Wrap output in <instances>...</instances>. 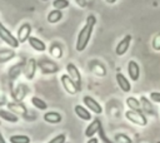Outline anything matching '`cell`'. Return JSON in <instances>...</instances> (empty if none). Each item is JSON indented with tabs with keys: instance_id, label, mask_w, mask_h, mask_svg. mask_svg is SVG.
Instances as JSON below:
<instances>
[{
	"instance_id": "obj_1",
	"label": "cell",
	"mask_w": 160,
	"mask_h": 143,
	"mask_svg": "<svg viewBox=\"0 0 160 143\" xmlns=\"http://www.w3.org/2000/svg\"><path fill=\"white\" fill-rule=\"evenodd\" d=\"M95 23H96V18L94 15H89L86 18V24L82 26V29L78 34L76 45H75L76 51H84L86 49L88 43H89V40L91 38V34H92V29H94Z\"/></svg>"
},
{
	"instance_id": "obj_2",
	"label": "cell",
	"mask_w": 160,
	"mask_h": 143,
	"mask_svg": "<svg viewBox=\"0 0 160 143\" xmlns=\"http://www.w3.org/2000/svg\"><path fill=\"white\" fill-rule=\"evenodd\" d=\"M125 118H126L129 122H131V123H134V124H136V125L144 127V125L148 124V118H146V115H145L142 112L130 110V109H129V110L125 112Z\"/></svg>"
},
{
	"instance_id": "obj_3",
	"label": "cell",
	"mask_w": 160,
	"mask_h": 143,
	"mask_svg": "<svg viewBox=\"0 0 160 143\" xmlns=\"http://www.w3.org/2000/svg\"><path fill=\"white\" fill-rule=\"evenodd\" d=\"M60 82H61V85H62V88H64V90L68 93V94H70V95H75V94H78L81 89L70 79V77L68 75V74H62L61 77H60Z\"/></svg>"
},
{
	"instance_id": "obj_4",
	"label": "cell",
	"mask_w": 160,
	"mask_h": 143,
	"mask_svg": "<svg viewBox=\"0 0 160 143\" xmlns=\"http://www.w3.org/2000/svg\"><path fill=\"white\" fill-rule=\"evenodd\" d=\"M82 104H84L91 113H94V114H96V115H100V114L102 113V107H101V104H100L95 98H92V97H90V95H84V97H82Z\"/></svg>"
},
{
	"instance_id": "obj_5",
	"label": "cell",
	"mask_w": 160,
	"mask_h": 143,
	"mask_svg": "<svg viewBox=\"0 0 160 143\" xmlns=\"http://www.w3.org/2000/svg\"><path fill=\"white\" fill-rule=\"evenodd\" d=\"M0 39L2 40V41H5L8 45H10V48H18L19 46V41H18V39L1 24V21H0Z\"/></svg>"
},
{
	"instance_id": "obj_6",
	"label": "cell",
	"mask_w": 160,
	"mask_h": 143,
	"mask_svg": "<svg viewBox=\"0 0 160 143\" xmlns=\"http://www.w3.org/2000/svg\"><path fill=\"white\" fill-rule=\"evenodd\" d=\"M38 63V66L40 68V70L44 73V74H54V73H58L59 72V66L55 61L52 60H49V59H40Z\"/></svg>"
},
{
	"instance_id": "obj_7",
	"label": "cell",
	"mask_w": 160,
	"mask_h": 143,
	"mask_svg": "<svg viewBox=\"0 0 160 143\" xmlns=\"http://www.w3.org/2000/svg\"><path fill=\"white\" fill-rule=\"evenodd\" d=\"M6 107L11 113L16 114L18 117H26V114H28V108L25 107V104L22 102H16V100L9 102V103H6Z\"/></svg>"
},
{
	"instance_id": "obj_8",
	"label": "cell",
	"mask_w": 160,
	"mask_h": 143,
	"mask_svg": "<svg viewBox=\"0 0 160 143\" xmlns=\"http://www.w3.org/2000/svg\"><path fill=\"white\" fill-rule=\"evenodd\" d=\"M66 74L70 77V79L81 89V74L76 65L74 63H68L66 64Z\"/></svg>"
},
{
	"instance_id": "obj_9",
	"label": "cell",
	"mask_w": 160,
	"mask_h": 143,
	"mask_svg": "<svg viewBox=\"0 0 160 143\" xmlns=\"http://www.w3.org/2000/svg\"><path fill=\"white\" fill-rule=\"evenodd\" d=\"M102 128V124H101V120L99 119V118H95V119H92L89 124H88V127L85 128V130H84V134H85V137L86 138H91V137H95V134H98L99 133V130Z\"/></svg>"
},
{
	"instance_id": "obj_10",
	"label": "cell",
	"mask_w": 160,
	"mask_h": 143,
	"mask_svg": "<svg viewBox=\"0 0 160 143\" xmlns=\"http://www.w3.org/2000/svg\"><path fill=\"white\" fill-rule=\"evenodd\" d=\"M74 113L75 115L84 120V122H91L92 120V115H91V112L85 107V105H81V104H76L74 107Z\"/></svg>"
},
{
	"instance_id": "obj_11",
	"label": "cell",
	"mask_w": 160,
	"mask_h": 143,
	"mask_svg": "<svg viewBox=\"0 0 160 143\" xmlns=\"http://www.w3.org/2000/svg\"><path fill=\"white\" fill-rule=\"evenodd\" d=\"M36 68H38L36 60H35V59H29V60L26 61V64H24V68H22V73H24L25 78L29 79V80L34 79Z\"/></svg>"
},
{
	"instance_id": "obj_12",
	"label": "cell",
	"mask_w": 160,
	"mask_h": 143,
	"mask_svg": "<svg viewBox=\"0 0 160 143\" xmlns=\"http://www.w3.org/2000/svg\"><path fill=\"white\" fill-rule=\"evenodd\" d=\"M30 33H31V25L29 23H24L19 29H18V41L20 43H25L28 41V39L30 38Z\"/></svg>"
},
{
	"instance_id": "obj_13",
	"label": "cell",
	"mask_w": 160,
	"mask_h": 143,
	"mask_svg": "<svg viewBox=\"0 0 160 143\" xmlns=\"http://www.w3.org/2000/svg\"><path fill=\"white\" fill-rule=\"evenodd\" d=\"M130 43H131V35H125L120 41H119V44L116 45V48H115V54L116 55H119V56H121V55H124L126 51H128V49H129V46H130Z\"/></svg>"
},
{
	"instance_id": "obj_14",
	"label": "cell",
	"mask_w": 160,
	"mask_h": 143,
	"mask_svg": "<svg viewBox=\"0 0 160 143\" xmlns=\"http://www.w3.org/2000/svg\"><path fill=\"white\" fill-rule=\"evenodd\" d=\"M42 119L49 124H59L62 120V115L55 110H46L42 115Z\"/></svg>"
},
{
	"instance_id": "obj_15",
	"label": "cell",
	"mask_w": 160,
	"mask_h": 143,
	"mask_svg": "<svg viewBox=\"0 0 160 143\" xmlns=\"http://www.w3.org/2000/svg\"><path fill=\"white\" fill-rule=\"evenodd\" d=\"M128 74L130 77L131 80L136 82L139 80V77H140V68H139V64L135 61V60H130L128 63Z\"/></svg>"
},
{
	"instance_id": "obj_16",
	"label": "cell",
	"mask_w": 160,
	"mask_h": 143,
	"mask_svg": "<svg viewBox=\"0 0 160 143\" xmlns=\"http://www.w3.org/2000/svg\"><path fill=\"white\" fill-rule=\"evenodd\" d=\"M115 78H116V83H118L119 88H120L124 93H129V92L131 90V84H130V82L128 80V78H125L124 74L118 73V74L115 75Z\"/></svg>"
},
{
	"instance_id": "obj_17",
	"label": "cell",
	"mask_w": 160,
	"mask_h": 143,
	"mask_svg": "<svg viewBox=\"0 0 160 143\" xmlns=\"http://www.w3.org/2000/svg\"><path fill=\"white\" fill-rule=\"evenodd\" d=\"M28 41H29L30 46H31L34 50H36V51H45V50H46V45H45V43H44L42 40H40L39 38L30 36V38L28 39Z\"/></svg>"
},
{
	"instance_id": "obj_18",
	"label": "cell",
	"mask_w": 160,
	"mask_h": 143,
	"mask_svg": "<svg viewBox=\"0 0 160 143\" xmlns=\"http://www.w3.org/2000/svg\"><path fill=\"white\" fill-rule=\"evenodd\" d=\"M0 118L8 123H18L20 119L16 114L11 113L9 109H0Z\"/></svg>"
},
{
	"instance_id": "obj_19",
	"label": "cell",
	"mask_w": 160,
	"mask_h": 143,
	"mask_svg": "<svg viewBox=\"0 0 160 143\" xmlns=\"http://www.w3.org/2000/svg\"><path fill=\"white\" fill-rule=\"evenodd\" d=\"M140 105H141V112L146 113V114H156V110L154 109V107L151 105V103L149 102V99L146 97H141L140 98Z\"/></svg>"
},
{
	"instance_id": "obj_20",
	"label": "cell",
	"mask_w": 160,
	"mask_h": 143,
	"mask_svg": "<svg viewBox=\"0 0 160 143\" xmlns=\"http://www.w3.org/2000/svg\"><path fill=\"white\" fill-rule=\"evenodd\" d=\"M22 68H24L22 63H18V64H14L12 66H10V69H9V78L10 79H16L21 74Z\"/></svg>"
},
{
	"instance_id": "obj_21",
	"label": "cell",
	"mask_w": 160,
	"mask_h": 143,
	"mask_svg": "<svg viewBox=\"0 0 160 143\" xmlns=\"http://www.w3.org/2000/svg\"><path fill=\"white\" fill-rule=\"evenodd\" d=\"M128 108L130 110H138V112H141V105H140V100H138L135 97H128L126 100H125Z\"/></svg>"
},
{
	"instance_id": "obj_22",
	"label": "cell",
	"mask_w": 160,
	"mask_h": 143,
	"mask_svg": "<svg viewBox=\"0 0 160 143\" xmlns=\"http://www.w3.org/2000/svg\"><path fill=\"white\" fill-rule=\"evenodd\" d=\"M31 104H32L34 108H36L38 110H41V112H46V109H48L46 102L42 100V99L39 98V97H32V98H31Z\"/></svg>"
},
{
	"instance_id": "obj_23",
	"label": "cell",
	"mask_w": 160,
	"mask_h": 143,
	"mask_svg": "<svg viewBox=\"0 0 160 143\" xmlns=\"http://www.w3.org/2000/svg\"><path fill=\"white\" fill-rule=\"evenodd\" d=\"M15 56V51L12 49H1L0 50V64L11 60Z\"/></svg>"
},
{
	"instance_id": "obj_24",
	"label": "cell",
	"mask_w": 160,
	"mask_h": 143,
	"mask_svg": "<svg viewBox=\"0 0 160 143\" xmlns=\"http://www.w3.org/2000/svg\"><path fill=\"white\" fill-rule=\"evenodd\" d=\"M10 143H30V137L26 134H12L9 137Z\"/></svg>"
},
{
	"instance_id": "obj_25",
	"label": "cell",
	"mask_w": 160,
	"mask_h": 143,
	"mask_svg": "<svg viewBox=\"0 0 160 143\" xmlns=\"http://www.w3.org/2000/svg\"><path fill=\"white\" fill-rule=\"evenodd\" d=\"M62 18V13H61V10H58V9H55V10H52V11H50L49 14H48V21L50 23V24H55V23H58L60 19Z\"/></svg>"
},
{
	"instance_id": "obj_26",
	"label": "cell",
	"mask_w": 160,
	"mask_h": 143,
	"mask_svg": "<svg viewBox=\"0 0 160 143\" xmlns=\"http://www.w3.org/2000/svg\"><path fill=\"white\" fill-rule=\"evenodd\" d=\"M22 88H24V85H19L16 88V92L12 93V97H14V99L16 102H22V99H24V97L26 94V90H22Z\"/></svg>"
},
{
	"instance_id": "obj_27",
	"label": "cell",
	"mask_w": 160,
	"mask_h": 143,
	"mask_svg": "<svg viewBox=\"0 0 160 143\" xmlns=\"http://www.w3.org/2000/svg\"><path fill=\"white\" fill-rule=\"evenodd\" d=\"M114 138H115V142L116 143H132L131 138L129 135L124 134V133H118V134H115Z\"/></svg>"
},
{
	"instance_id": "obj_28",
	"label": "cell",
	"mask_w": 160,
	"mask_h": 143,
	"mask_svg": "<svg viewBox=\"0 0 160 143\" xmlns=\"http://www.w3.org/2000/svg\"><path fill=\"white\" fill-rule=\"evenodd\" d=\"M50 54L52 55V56H55V58H61V55H62V50H61V46L59 45V44H52V46L50 48Z\"/></svg>"
},
{
	"instance_id": "obj_29",
	"label": "cell",
	"mask_w": 160,
	"mask_h": 143,
	"mask_svg": "<svg viewBox=\"0 0 160 143\" xmlns=\"http://www.w3.org/2000/svg\"><path fill=\"white\" fill-rule=\"evenodd\" d=\"M52 6L58 10H61V9H65L69 6V1L68 0H54L52 1Z\"/></svg>"
},
{
	"instance_id": "obj_30",
	"label": "cell",
	"mask_w": 160,
	"mask_h": 143,
	"mask_svg": "<svg viewBox=\"0 0 160 143\" xmlns=\"http://www.w3.org/2000/svg\"><path fill=\"white\" fill-rule=\"evenodd\" d=\"M65 140H66V134L60 133V134H56L54 138H51L48 143H65Z\"/></svg>"
},
{
	"instance_id": "obj_31",
	"label": "cell",
	"mask_w": 160,
	"mask_h": 143,
	"mask_svg": "<svg viewBox=\"0 0 160 143\" xmlns=\"http://www.w3.org/2000/svg\"><path fill=\"white\" fill-rule=\"evenodd\" d=\"M99 135H100V139L102 140V143H115V142H112V140H110L108 137H106V134L104 133V130H102V128L99 130Z\"/></svg>"
},
{
	"instance_id": "obj_32",
	"label": "cell",
	"mask_w": 160,
	"mask_h": 143,
	"mask_svg": "<svg viewBox=\"0 0 160 143\" xmlns=\"http://www.w3.org/2000/svg\"><path fill=\"white\" fill-rule=\"evenodd\" d=\"M152 48L155 50H160V34H158L152 40Z\"/></svg>"
},
{
	"instance_id": "obj_33",
	"label": "cell",
	"mask_w": 160,
	"mask_h": 143,
	"mask_svg": "<svg viewBox=\"0 0 160 143\" xmlns=\"http://www.w3.org/2000/svg\"><path fill=\"white\" fill-rule=\"evenodd\" d=\"M150 99L152 102H156V103H160V93L159 92H152L150 94Z\"/></svg>"
},
{
	"instance_id": "obj_34",
	"label": "cell",
	"mask_w": 160,
	"mask_h": 143,
	"mask_svg": "<svg viewBox=\"0 0 160 143\" xmlns=\"http://www.w3.org/2000/svg\"><path fill=\"white\" fill-rule=\"evenodd\" d=\"M86 143H99V138H96V137H91V138L88 139Z\"/></svg>"
},
{
	"instance_id": "obj_35",
	"label": "cell",
	"mask_w": 160,
	"mask_h": 143,
	"mask_svg": "<svg viewBox=\"0 0 160 143\" xmlns=\"http://www.w3.org/2000/svg\"><path fill=\"white\" fill-rule=\"evenodd\" d=\"M0 143H8V142H6V139L4 138V135H2V133H1V132H0Z\"/></svg>"
},
{
	"instance_id": "obj_36",
	"label": "cell",
	"mask_w": 160,
	"mask_h": 143,
	"mask_svg": "<svg viewBox=\"0 0 160 143\" xmlns=\"http://www.w3.org/2000/svg\"><path fill=\"white\" fill-rule=\"evenodd\" d=\"M115 1H116V0H106V3H108V4H114Z\"/></svg>"
}]
</instances>
